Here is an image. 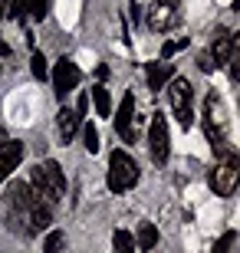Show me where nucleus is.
Here are the masks:
<instances>
[{"label":"nucleus","mask_w":240,"mask_h":253,"mask_svg":"<svg viewBox=\"0 0 240 253\" xmlns=\"http://www.w3.org/2000/svg\"><path fill=\"white\" fill-rule=\"evenodd\" d=\"M115 128H119V135L125 141H132L135 138V95H125L122 99V105H119V115H115Z\"/></svg>","instance_id":"9d476101"},{"label":"nucleus","mask_w":240,"mask_h":253,"mask_svg":"<svg viewBox=\"0 0 240 253\" xmlns=\"http://www.w3.org/2000/svg\"><path fill=\"white\" fill-rule=\"evenodd\" d=\"M135 181H139V165L125 151H112L109 155V191L122 194V191L135 188Z\"/></svg>","instance_id":"39448f33"},{"label":"nucleus","mask_w":240,"mask_h":253,"mask_svg":"<svg viewBox=\"0 0 240 253\" xmlns=\"http://www.w3.org/2000/svg\"><path fill=\"white\" fill-rule=\"evenodd\" d=\"M234 46H237V43H234V37L227 33V30H214V40H211V53H207V56H211V63H214V69H217V66H224L227 59H231Z\"/></svg>","instance_id":"9b49d317"},{"label":"nucleus","mask_w":240,"mask_h":253,"mask_svg":"<svg viewBox=\"0 0 240 253\" xmlns=\"http://www.w3.org/2000/svg\"><path fill=\"white\" fill-rule=\"evenodd\" d=\"M83 138H86V151L96 155V151H99V135H96L93 125H83Z\"/></svg>","instance_id":"aec40b11"},{"label":"nucleus","mask_w":240,"mask_h":253,"mask_svg":"<svg viewBox=\"0 0 240 253\" xmlns=\"http://www.w3.org/2000/svg\"><path fill=\"white\" fill-rule=\"evenodd\" d=\"M3 13H7V0H0V20H3Z\"/></svg>","instance_id":"bb28decb"},{"label":"nucleus","mask_w":240,"mask_h":253,"mask_svg":"<svg viewBox=\"0 0 240 253\" xmlns=\"http://www.w3.org/2000/svg\"><path fill=\"white\" fill-rule=\"evenodd\" d=\"M30 188H33L37 197H43L47 204H56V201L66 194L63 165H59V161H43L40 168H33L30 171Z\"/></svg>","instance_id":"f03ea898"},{"label":"nucleus","mask_w":240,"mask_h":253,"mask_svg":"<svg viewBox=\"0 0 240 253\" xmlns=\"http://www.w3.org/2000/svg\"><path fill=\"white\" fill-rule=\"evenodd\" d=\"M0 56H10V46L3 43V40H0Z\"/></svg>","instance_id":"a878e982"},{"label":"nucleus","mask_w":240,"mask_h":253,"mask_svg":"<svg viewBox=\"0 0 240 253\" xmlns=\"http://www.w3.org/2000/svg\"><path fill=\"white\" fill-rule=\"evenodd\" d=\"M76 83H79V69H76V63L69 56L56 59V73H53V89H56V95H69L76 89Z\"/></svg>","instance_id":"1a4fd4ad"},{"label":"nucleus","mask_w":240,"mask_h":253,"mask_svg":"<svg viewBox=\"0 0 240 253\" xmlns=\"http://www.w3.org/2000/svg\"><path fill=\"white\" fill-rule=\"evenodd\" d=\"M56 125H59V141H63V145H69V141L76 138V128H79V115H76L73 109H59Z\"/></svg>","instance_id":"ddd939ff"},{"label":"nucleus","mask_w":240,"mask_h":253,"mask_svg":"<svg viewBox=\"0 0 240 253\" xmlns=\"http://www.w3.org/2000/svg\"><path fill=\"white\" fill-rule=\"evenodd\" d=\"M178 3L181 0H155L151 10H148V27L155 33H165L178 23Z\"/></svg>","instance_id":"0eeeda50"},{"label":"nucleus","mask_w":240,"mask_h":253,"mask_svg":"<svg viewBox=\"0 0 240 253\" xmlns=\"http://www.w3.org/2000/svg\"><path fill=\"white\" fill-rule=\"evenodd\" d=\"M231 244H234V230H231V234H224L221 240H217V247H214V253H227V250H231Z\"/></svg>","instance_id":"5701e85b"},{"label":"nucleus","mask_w":240,"mask_h":253,"mask_svg":"<svg viewBox=\"0 0 240 253\" xmlns=\"http://www.w3.org/2000/svg\"><path fill=\"white\" fill-rule=\"evenodd\" d=\"M30 204H33V188L27 181H13L7 191V224L20 237H33L30 227Z\"/></svg>","instance_id":"f257e3e1"},{"label":"nucleus","mask_w":240,"mask_h":253,"mask_svg":"<svg viewBox=\"0 0 240 253\" xmlns=\"http://www.w3.org/2000/svg\"><path fill=\"white\" fill-rule=\"evenodd\" d=\"M204 131H207V141H211L214 151L231 148L227 145V115H224V102L217 92L204 99Z\"/></svg>","instance_id":"20e7f679"},{"label":"nucleus","mask_w":240,"mask_h":253,"mask_svg":"<svg viewBox=\"0 0 240 253\" xmlns=\"http://www.w3.org/2000/svg\"><path fill=\"white\" fill-rule=\"evenodd\" d=\"M93 102H96V109H99V115H105V119L112 115V105H109V89H105V85H96V89H93Z\"/></svg>","instance_id":"dca6fc26"},{"label":"nucleus","mask_w":240,"mask_h":253,"mask_svg":"<svg viewBox=\"0 0 240 253\" xmlns=\"http://www.w3.org/2000/svg\"><path fill=\"white\" fill-rule=\"evenodd\" d=\"M30 66H33V76H37V79H47V59H43V53H33V56H30Z\"/></svg>","instance_id":"412c9836"},{"label":"nucleus","mask_w":240,"mask_h":253,"mask_svg":"<svg viewBox=\"0 0 240 253\" xmlns=\"http://www.w3.org/2000/svg\"><path fill=\"white\" fill-rule=\"evenodd\" d=\"M139 247H142V250H155V247H158V230H155V224H142L139 227Z\"/></svg>","instance_id":"2eb2a0df"},{"label":"nucleus","mask_w":240,"mask_h":253,"mask_svg":"<svg viewBox=\"0 0 240 253\" xmlns=\"http://www.w3.org/2000/svg\"><path fill=\"white\" fill-rule=\"evenodd\" d=\"M148 145H151V158L155 165H165L168 155H171V141H168V125L161 115L151 119V128H148Z\"/></svg>","instance_id":"6e6552de"},{"label":"nucleus","mask_w":240,"mask_h":253,"mask_svg":"<svg viewBox=\"0 0 240 253\" xmlns=\"http://www.w3.org/2000/svg\"><path fill=\"white\" fill-rule=\"evenodd\" d=\"M63 247H66V234L63 230H53V234L47 237V247H43V250L47 253H63Z\"/></svg>","instance_id":"a211bd4d"},{"label":"nucleus","mask_w":240,"mask_h":253,"mask_svg":"<svg viewBox=\"0 0 240 253\" xmlns=\"http://www.w3.org/2000/svg\"><path fill=\"white\" fill-rule=\"evenodd\" d=\"M145 73H148V85H151V89H161V85L175 76V69H171V63H148Z\"/></svg>","instance_id":"4468645a"},{"label":"nucleus","mask_w":240,"mask_h":253,"mask_svg":"<svg viewBox=\"0 0 240 253\" xmlns=\"http://www.w3.org/2000/svg\"><path fill=\"white\" fill-rule=\"evenodd\" d=\"M23 10H27L33 20H47V0H27Z\"/></svg>","instance_id":"6ab92c4d"},{"label":"nucleus","mask_w":240,"mask_h":253,"mask_svg":"<svg viewBox=\"0 0 240 253\" xmlns=\"http://www.w3.org/2000/svg\"><path fill=\"white\" fill-rule=\"evenodd\" d=\"M3 141H7V135H3V128H0V145H3Z\"/></svg>","instance_id":"cd10ccee"},{"label":"nucleus","mask_w":240,"mask_h":253,"mask_svg":"<svg viewBox=\"0 0 240 253\" xmlns=\"http://www.w3.org/2000/svg\"><path fill=\"white\" fill-rule=\"evenodd\" d=\"M20 158H23V145L20 141H3L0 145V184H3V178H10L13 174V168L20 165Z\"/></svg>","instance_id":"f8f14e48"},{"label":"nucleus","mask_w":240,"mask_h":253,"mask_svg":"<svg viewBox=\"0 0 240 253\" xmlns=\"http://www.w3.org/2000/svg\"><path fill=\"white\" fill-rule=\"evenodd\" d=\"M86 109H89V95H79V102H76V115H86Z\"/></svg>","instance_id":"b1692460"},{"label":"nucleus","mask_w":240,"mask_h":253,"mask_svg":"<svg viewBox=\"0 0 240 253\" xmlns=\"http://www.w3.org/2000/svg\"><path fill=\"white\" fill-rule=\"evenodd\" d=\"M211 188L214 194H221V197H231L234 188H237V181H240V158H237V151L234 148H224L217 151V165H214L211 171Z\"/></svg>","instance_id":"7ed1b4c3"},{"label":"nucleus","mask_w":240,"mask_h":253,"mask_svg":"<svg viewBox=\"0 0 240 253\" xmlns=\"http://www.w3.org/2000/svg\"><path fill=\"white\" fill-rule=\"evenodd\" d=\"M168 95H171V109H175V115H178V122L185 125H191L194 122V109H191V83L188 79H181V76H175L171 79V85H168Z\"/></svg>","instance_id":"423d86ee"},{"label":"nucleus","mask_w":240,"mask_h":253,"mask_svg":"<svg viewBox=\"0 0 240 253\" xmlns=\"http://www.w3.org/2000/svg\"><path fill=\"white\" fill-rule=\"evenodd\" d=\"M188 40H171V43H165V49H161V59H171L178 53V49H185Z\"/></svg>","instance_id":"4be33fe9"},{"label":"nucleus","mask_w":240,"mask_h":253,"mask_svg":"<svg viewBox=\"0 0 240 253\" xmlns=\"http://www.w3.org/2000/svg\"><path fill=\"white\" fill-rule=\"evenodd\" d=\"M197 63H201V69H204V73H214V63H211V56H207V53H204V56L197 59Z\"/></svg>","instance_id":"393cba45"},{"label":"nucleus","mask_w":240,"mask_h":253,"mask_svg":"<svg viewBox=\"0 0 240 253\" xmlns=\"http://www.w3.org/2000/svg\"><path fill=\"white\" fill-rule=\"evenodd\" d=\"M115 253H135V240L129 230H115Z\"/></svg>","instance_id":"f3484780"}]
</instances>
